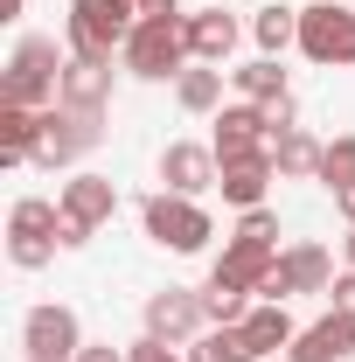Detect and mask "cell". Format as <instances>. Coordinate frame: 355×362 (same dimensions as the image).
<instances>
[{
  "mask_svg": "<svg viewBox=\"0 0 355 362\" xmlns=\"http://www.w3.org/2000/svg\"><path fill=\"white\" fill-rule=\"evenodd\" d=\"M63 70H70V56L49 42V35H21L14 56H7V77H0V105L49 112V105L63 98Z\"/></svg>",
  "mask_w": 355,
  "mask_h": 362,
  "instance_id": "1",
  "label": "cell"
},
{
  "mask_svg": "<svg viewBox=\"0 0 355 362\" xmlns=\"http://www.w3.org/2000/svg\"><path fill=\"white\" fill-rule=\"evenodd\" d=\"M188 14H139V28L126 35V70L146 77V84H161V77H181L195 56H188V28H181Z\"/></svg>",
  "mask_w": 355,
  "mask_h": 362,
  "instance_id": "2",
  "label": "cell"
},
{
  "mask_svg": "<svg viewBox=\"0 0 355 362\" xmlns=\"http://www.w3.org/2000/svg\"><path fill=\"white\" fill-rule=\"evenodd\" d=\"M139 223H146V237L161 244V251H202L209 237H216V223H209V209L195 202V195H175V188H161V195H146L139 202Z\"/></svg>",
  "mask_w": 355,
  "mask_h": 362,
  "instance_id": "3",
  "label": "cell"
},
{
  "mask_svg": "<svg viewBox=\"0 0 355 362\" xmlns=\"http://www.w3.org/2000/svg\"><path fill=\"white\" fill-rule=\"evenodd\" d=\"M133 28H139L133 0H70V56L112 63V49H126Z\"/></svg>",
  "mask_w": 355,
  "mask_h": 362,
  "instance_id": "4",
  "label": "cell"
},
{
  "mask_svg": "<svg viewBox=\"0 0 355 362\" xmlns=\"http://www.w3.org/2000/svg\"><path fill=\"white\" fill-rule=\"evenodd\" d=\"M105 139V112H77V105H49L42 133H35V168H70Z\"/></svg>",
  "mask_w": 355,
  "mask_h": 362,
  "instance_id": "5",
  "label": "cell"
},
{
  "mask_svg": "<svg viewBox=\"0 0 355 362\" xmlns=\"http://www.w3.org/2000/svg\"><path fill=\"white\" fill-rule=\"evenodd\" d=\"M300 56H307V63H327V70L355 63V14L342 7V0L300 7Z\"/></svg>",
  "mask_w": 355,
  "mask_h": 362,
  "instance_id": "6",
  "label": "cell"
},
{
  "mask_svg": "<svg viewBox=\"0 0 355 362\" xmlns=\"http://www.w3.org/2000/svg\"><path fill=\"white\" fill-rule=\"evenodd\" d=\"M139 320H146V334H161V341L181 349V341H195V334L209 327V307H202L195 286H161V293H146Z\"/></svg>",
  "mask_w": 355,
  "mask_h": 362,
  "instance_id": "7",
  "label": "cell"
},
{
  "mask_svg": "<svg viewBox=\"0 0 355 362\" xmlns=\"http://www.w3.org/2000/svg\"><path fill=\"white\" fill-rule=\"evenodd\" d=\"M21 349H28V362H77V349H84V327H77V314L70 307H28V320H21Z\"/></svg>",
  "mask_w": 355,
  "mask_h": 362,
  "instance_id": "8",
  "label": "cell"
},
{
  "mask_svg": "<svg viewBox=\"0 0 355 362\" xmlns=\"http://www.w3.org/2000/svg\"><path fill=\"white\" fill-rule=\"evenodd\" d=\"M349 356H355V314H342V307H327L313 327H300L286 349V362H349Z\"/></svg>",
  "mask_w": 355,
  "mask_h": 362,
  "instance_id": "9",
  "label": "cell"
},
{
  "mask_svg": "<svg viewBox=\"0 0 355 362\" xmlns=\"http://www.w3.org/2000/svg\"><path fill=\"white\" fill-rule=\"evenodd\" d=\"M265 146H272L265 105H223V119H216V160H244V153H265Z\"/></svg>",
  "mask_w": 355,
  "mask_h": 362,
  "instance_id": "10",
  "label": "cell"
},
{
  "mask_svg": "<svg viewBox=\"0 0 355 362\" xmlns=\"http://www.w3.org/2000/svg\"><path fill=\"white\" fill-rule=\"evenodd\" d=\"M216 175H223L216 146H195V139H175V146L161 153V181H168L175 195H202V188H216Z\"/></svg>",
  "mask_w": 355,
  "mask_h": 362,
  "instance_id": "11",
  "label": "cell"
},
{
  "mask_svg": "<svg viewBox=\"0 0 355 362\" xmlns=\"http://www.w3.org/2000/svg\"><path fill=\"white\" fill-rule=\"evenodd\" d=\"M63 216H70V223H84V230L112 223V216H119V181H105V175H70V181H63Z\"/></svg>",
  "mask_w": 355,
  "mask_h": 362,
  "instance_id": "12",
  "label": "cell"
},
{
  "mask_svg": "<svg viewBox=\"0 0 355 362\" xmlns=\"http://www.w3.org/2000/svg\"><path fill=\"white\" fill-rule=\"evenodd\" d=\"M272 146L265 153H244V160H223V175H216V188H223V202H237V209H265V188H272Z\"/></svg>",
  "mask_w": 355,
  "mask_h": 362,
  "instance_id": "13",
  "label": "cell"
},
{
  "mask_svg": "<svg viewBox=\"0 0 355 362\" xmlns=\"http://www.w3.org/2000/svg\"><path fill=\"white\" fill-rule=\"evenodd\" d=\"M237 334H244V356H251V362H265V356H279V349H293V334H300V327H293V314H286V307L258 300L251 314L237 320Z\"/></svg>",
  "mask_w": 355,
  "mask_h": 362,
  "instance_id": "14",
  "label": "cell"
},
{
  "mask_svg": "<svg viewBox=\"0 0 355 362\" xmlns=\"http://www.w3.org/2000/svg\"><path fill=\"white\" fill-rule=\"evenodd\" d=\"M56 105L105 112V105H112V63H98V56H70V70H63V98H56Z\"/></svg>",
  "mask_w": 355,
  "mask_h": 362,
  "instance_id": "15",
  "label": "cell"
},
{
  "mask_svg": "<svg viewBox=\"0 0 355 362\" xmlns=\"http://www.w3.org/2000/svg\"><path fill=\"white\" fill-rule=\"evenodd\" d=\"M272 265H279V251H272V244H244V237H230L209 279H230V286H244V293H258V279H265Z\"/></svg>",
  "mask_w": 355,
  "mask_h": 362,
  "instance_id": "16",
  "label": "cell"
},
{
  "mask_svg": "<svg viewBox=\"0 0 355 362\" xmlns=\"http://www.w3.org/2000/svg\"><path fill=\"white\" fill-rule=\"evenodd\" d=\"M279 272L293 279V293H327V286H334V258H327L313 237L286 244V251H279Z\"/></svg>",
  "mask_w": 355,
  "mask_h": 362,
  "instance_id": "17",
  "label": "cell"
},
{
  "mask_svg": "<svg viewBox=\"0 0 355 362\" xmlns=\"http://www.w3.org/2000/svg\"><path fill=\"white\" fill-rule=\"evenodd\" d=\"M181 28H188V56H195V63H223V56L237 49V21H230L223 7H209V14H188Z\"/></svg>",
  "mask_w": 355,
  "mask_h": 362,
  "instance_id": "18",
  "label": "cell"
},
{
  "mask_svg": "<svg viewBox=\"0 0 355 362\" xmlns=\"http://www.w3.org/2000/svg\"><path fill=\"white\" fill-rule=\"evenodd\" d=\"M320 153H327V146H320L307 126L272 133V168H279V175H293V181H313V175H320Z\"/></svg>",
  "mask_w": 355,
  "mask_h": 362,
  "instance_id": "19",
  "label": "cell"
},
{
  "mask_svg": "<svg viewBox=\"0 0 355 362\" xmlns=\"http://www.w3.org/2000/svg\"><path fill=\"white\" fill-rule=\"evenodd\" d=\"M35 133H42V112H28V105H0V160H7V168L35 160Z\"/></svg>",
  "mask_w": 355,
  "mask_h": 362,
  "instance_id": "20",
  "label": "cell"
},
{
  "mask_svg": "<svg viewBox=\"0 0 355 362\" xmlns=\"http://www.w3.org/2000/svg\"><path fill=\"white\" fill-rule=\"evenodd\" d=\"M230 84L244 90V105H279V98H293V90H286V70H279V56H258V63L230 70Z\"/></svg>",
  "mask_w": 355,
  "mask_h": 362,
  "instance_id": "21",
  "label": "cell"
},
{
  "mask_svg": "<svg viewBox=\"0 0 355 362\" xmlns=\"http://www.w3.org/2000/svg\"><path fill=\"white\" fill-rule=\"evenodd\" d=\"M63 230V202H42V195H21L7 209V237H56Z\"/></svg>",
  "mask_w": 355,
  "mask_h": 362,
  "instance_id": "22",
  "label": "cell"
},
{
  "mask_svg": "<svg viewBox=\"0 0 355 362\" xmlns=\"http://www.w3.org/2000/svg\"><path fill=\"white\" fill-rule=\"evenodd\" d=\"M251 35H258V49H265V56H279V49H293V42H300V7H258Z\"/></svg>",
  "mask_w": 355,
  "mask_h": 362,
  "instance_id": "23",
  "label": "cell"
},
{
  "mask_svg": "<svg viewBox=\"0 0 355 362\" xmlns=\"http://www.w3.org/2000/svg\"><path fill=\"white\" fill-rule=\"evenodd\" d=\"M175 98H181V112H216V98H223V70H209V63L181 70V77H175Z\"/></svg>",
  "mask_w": 355,
  "mask_h": 362,
  "instance_id": "24",
  "label": "cell"
},
{
  "mask_svg": "<svg viewBox=\"0 0 355 362\" xmlns=\"http://www.w3.org/2000/svg\"><path fill=\"white\" fill-rule=\"evenodd\" d=\"M202 307H209V327H237V320L251 314V293L230 286V279H209L202 286Z\"/></svg>",
  "mask_w": 355,
  "mask_h": 362,
  "instance_id": "25",
  "label": "cell"
},
{
  "mask_svg": "<svg viewBox=\"0 0 355 362\" xmlns=\"http://www.w3.org/2000/svg\"><path fill=\"white\" fill-rule=\"evenodd\" d=\"M313 181H327L334 195H349V188H355V133L327 139V153H320V175H313Z\"/></svg>",
  "mask_w": 355,
  "mask_h": 362,
  "instance_id": "26",
  "label": "cell"
},
{
  "mask_svg": "<svg viewBox=\"0 0 355 362\" xmlns=\"http://www.w3.org/2000/svg\"><path fill=\"white\" fill-rule=\"evenodd\" d=\"M188 362H251V356H244V334L237 327H209V334L188 341Z\"/></svg>",
  "mask_w": 355,
  "mask_h": 362,
  "instance_id": "27",
  "label": "cell"
},
{
  "mask_svg": "<svg viewBox=\"0 0 355 362\" xmlns=\"http://www.w3.org/2000/svg\"><path fill=\"white\" fill-rule=\"evenodd\" d=\"M7 258H14V272H42L56 258V237H7Z\"/></svg>",
  "mask_w": 355,
  "mask_h": 362,
  "instance_id": "28",
  "label": "cell"
},
{
  "mask_svg": "<svg viewBox=\"0 0 355 362\" xmlns=\"http://www.w3.org/2000/svg\"><path fill=\"white\" fill-rule=\"evenodd\" d=\"M237 237H244V244H272V251H279V216H272V209H244Z\"/></svg>",
  "mask_w": 355,
  "mask_h": 362,
  "instance_id": "29",
  "label": "cell"
},
{
  "mask_svg": "<svg viewBox=\"0 0 355 362\" xmlns=\"http://www.w3.org/2000/svg\"><path fill=\"white\" fill-rule=\"evenodd\" d=\"M126 362H188V356H175V341H161V334H139L126 349Z\"/></svg>",
  "mask_w": 355,
  "mask_h": 362,
  "instance_id": "30",
  "label": "cell"
},
{
  "mask_svg": "<svg viewBox=\"0 0 355 362\" xmlns=\"http://www.w3.org/2000/svg\"><path fill=\"white\" fill-rule=\"evenodd\" d=\"M327 293H334V307H342V314H355V272H342Z\"/></svg>",
  "mask_w": 355,
  "mask_h": 362,
  "instance_id": "31",
  "label": "cell"
},
{
  "mask_svg": "<svg viewBox=\"0 0 355 362\" xmlns=\"http://www.w3.org/2000/svg\"><path fill=\"white\" fill-rule=\"evenodd\" d=\"M56 244H63V251H77V244H91V230H84V223H70V216H63V230H56Z\"/></svg>",
  "mask_w": 355,
  "mask_h": 362,
  "instance_id": "32",
  "label": "cell"
},
{
  "mask_svg": "<svg viewBox=\"0 0 355 362\" xmlns=\"http://www.w3.org/2000/svg\"><path fill=\"white\" fill-rule=\"evenodd\" d=\"M139 14H181V0H133Z\"/></svg>",
  "mask_w": 355,
  "mask_h": 362,
  "instance_id": "33",
  "label": "cell"
},
{
  "mask_svg": "<svg viewBox=\"0 0 355 362\" xmlns=\"http://www.w3.org/2000/svg\"><path fill=\"white\" fill-rule=\"evenodd\" d=\"M77 362H126L119 349H77Z\"/></svg>",
  "mask_w": 355,
  "mask_h": 362,
  "instance_id": "34",
  "label": "cell"
},
{
  "mask_svg": "<svg viewBox=\"0 0 355 362\" xmlns=\"http://www.w3.org/2000/svg\"><path fill=\"white\" fill-rule=\"evenodd\" d=\"M334 202H342V216H349V230H355V188H349V195H334Z\"/></svg>",
  "mask_w": 355,
  "mask_h": 362,
  "instance_id": "35",
  "label": "cell"
},
{
  "mask_svg": "<svg viewBox=\"0 0 355 362\" xmlns=\"http://www.w3.org/2000/svg\"><path fill=\"white\" fill-rule=\"evenodd\" d=\"M342 251H349V272H355V230H349V237H342Z\"/></svg>",
  "mask_w": 355,
  "mask_h": 362,
  "instance_id": "36",
  "label": "cell"
},
{
  "mask_svg": "<svg viewBox=\"0 0 355 362\" xmlns=\"http://www.w3.org/2000/svg\"><path fill=\"white\" fill-rule=\"evenodd\" d=\"M0 7H7V21H14V14H21V0H0Z\"/></svg>",
  "mask_w": 355,
  "mask_h": 362,
  "instance_id": "37",
  "label": "cell"
},
{
  "mask_svg": "<svg viewBox=\"0 0 355 362\" xmlns=\"http://www.w3.org/2000/svg\"><path fill=\"white\" fill-rule=\"evenodd\" d=\"M342 7H355V0H342Z\"/></svg>",
  "mask_w": 355,
  "mask_h": 362,
  "instance_id": "38",
  "label": "cell"
}]
</instances>
